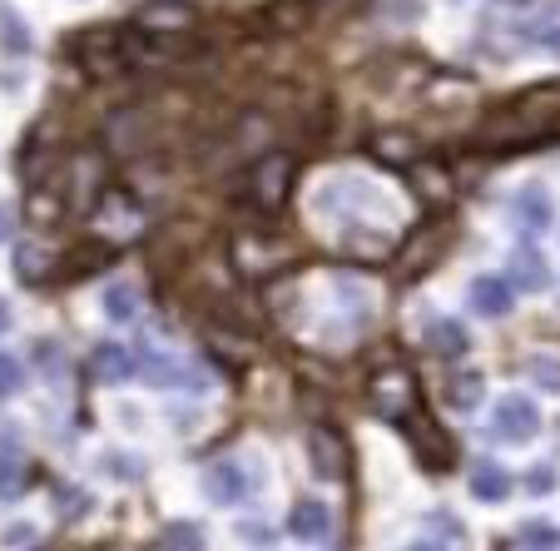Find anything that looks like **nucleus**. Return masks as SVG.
Segmentation results:
<instances>
[{"instance_id": "a878e982", "label": "nucleus", "mask_w": 560, "mask_h": 551, "mask_svg": "<svg viewBox=\"0 0 560 551\" xmlns=\"http://www.w3.org/2000/svg\"><path fill=\"white\" fill-rule=\"evenodd\" d=\"M0 41H5V50H15V55H21L25 45H31V35H25L21 15H15L11 5H0Z\"/></svg>"}, {"instance_id": "9d476101", "label": "nucleus", "mask_w": 560, "mask_h": 551, "mask_svg": "<svg viewBox=\"0 0 560 551\" xmlns=\"http://www.w3.org/2000/svg\"><path fill=\"white\" fill-rule=\"evenodd\" d=\"M288 531H293L303 547H328V541H332V512H328V502H317V497L298 502L293 517H288Z\"/></svg>"}, {"instance_id": "4be33fe9", "label": "nucleus", "mask_w": 560, "mask_h": 551, "mask_svg": "<svg viewBox=\"0 0 560 551\" xmlns=\"http://www.w3.org/2000/svg\"><path fill=\"white\" fill-rule=\"evenodd\" d=\"M526 372H530V382H536V388L560 392V358H556V353H530Z\"/></svg>"}, {"instance_id": "f3484780", "label": "nucleus", "mask_w": 560, "mask_h": 551, "mask_svg": "<svg viewBox=\"0 0 560 551\" xmlns=\"http://www.w3.org/2000/svg\"><path fill=\"white\" fill-rule=\"evenodd\" d=\"M487 398V372L481 368H462L452 372V382H446V403L456 407V413H476V403Z\"/></svg>"}, {"instance_id": "393cba45", "label": "nucleus", "mask_w": 560, "mask_h": 551, "mask_svg": "<svg viewBox=\"0 0 560 551\" xmlns=\"http://www.w3.org/2000/svg\"><path fill=\"white\" fill-rule=\"evenodd\" d=\"M109 264H115V249H109V244H85V249H74V268H70V274L85 278V274L109 268Z\"/></svg>"}, {"instance_id": "f03ea898", "label": "nucleus", "mask_w": 560, "mask_h": 551, "mask_svg": "<svg viewBox=\"0 0 560 551\" xmlns=\"http://www.w3.org/2000/svg\"><path fill=\"white\" fill-rule=\"evenodd\" d=\"M368 403H372V413H382L387 423H397L407 407L422 403V388H417V378L407 368H382L377 378L368 382Z\"/></svg>"}, {"instance_id": "c85d7f7f", "label": "nucleus", "mask_w": 560, "mask_h": 551, "mask_svg": "<svg viewBox=\"0 0 560 551\" xmlns=\"http://www.w3.org/2000/svg\"><path fill=\"white\" fill-rule=\"evenodd\" d=\"M31 219L35 223H55V219H60V194H45V199L35 194V199H31Z\"/></svg>"}, {"instance_id": "a211bd4d", "label": "nucleus", "mask_w": 560, "mask_h": 551, "mask_svg": "<svg viewBox=\"0 0 560 551\" xmlns=\"http://www.w3.org/2000/svg\"><path fill=\"white\" fill-rule=\"evenodd\" d=\"M427 348H432L436 358H462V353L471 348V333L456 319H436L432 329H427Z\"/></svg>"}, {"instance_id": "b1692460", "label": "nucleus", "mask_w": 560, "mask_h": 551, "mask_svg": "<svg viewBox=\"0 0 560 551\" xmlns=\"http://www.w3.org/2000/svg\"><path fill=\"white\" fill-rule=\"evenodd\" d=\"M516 547L556 551V547H560V527H556V521H526V527L516 531Z\"/></svg>"}, {"instance_id": "1a4fd4ad", "label": "nucleus", "mask_w": 560, "mask_h": 551, "mask_svg": "<svg viewBox=\"0 0 560 551\" xmlns=\"http://www.w3.org/2000/svg\"><path fill=\"white\" fill-rule=\"evenodd\" d=\"M511 219H516L526 233L556 229V199H550L546 184H526V190H516V199H511Z\"/></svg>"}, {"instance_id": "72a5a7b5", "label": "nucleus", "mask_w": 560, "mask_h": 551, "mask_svg": "<svg viewBox=\"0 0 560 551\" xmlns=\"http://www.w3.org/2000/svg\"><path fill=\"white\" fill-rule=\"evenodd\" d=\"M11 319H15V313H11V303L0 298V333H11Z\"/></svg>"}, {"instance_id": "aec40b11", "label": "nucleus", "mask_w": 560, "mask_h": 551, "mask_svg": "<svg viewBox=\"0 0 560 551\" xmlns=\"http://www.w3.org/2000/svg\"><path fill=\"white\" fill-rule=\"evenodd\" d=\"M25 482H31V467H25V457L15 452V447H5V452H0V502L25 497Z\"/></svg>"}, {"instance_id": "6ab92c4d", "label": "nucleus", "mask_w": 560, "mask_h": 551, "mask_svg": "<svg viewBox=\"0 0 560 551\" xmlns=\"http://www.w3.org/2000/svg\"><path fill=\"white\" fill-rule=\"evenodd\" d=\"M144 382H154V388H203L199 372H189L179 358H149L144 363Z\"/></svg>"}, {"instance_id": "2f4dec72", "label": "nucleus", "mask_w": 560, "mask_h": 551, "mask_svg": "<svg viewBox=\"0 0 560 551\" xmlns=\"http://www.w3.org/2000/svg\"><path fill=\"white\" fill-rule=\"evenodd\" d=\"M0 541H5V547H35V541H40V531H35V527H25V521H15V527L5 531V537H0Z\"/></svg>"}, {"instance_id": "6e6552de", "label": "nucleus", "mask_w": 560, "mask_h": 551, "mask_svg": "<svg viewBox=\"0 0 560 551\" xmlns=\"http://www.w3.org/2000/svg\"><path fill=\"white\" fill-rule=\"evenodd\" d=\"M233 264L244 268V274H273L283 264V244H278L273 233H238L233 239Z\"/></svg>"}, {"instance_id": "c756f323", "label": "nucleus", "mask_w": 560, "mask_h": 551, "mask_svg": "<svg viewBox=\"0 0 560 551\" xmlns=\"http://www.w3.org/2000/svg\"><path fill=\"white\" fill-rule=\"evenodd\" d=\"M377 154H382V160H412L417 145H412V139H382Z\"/></svg>"}, {"instance_id": "9b49d317", "label": "nucleus", "mask_w": 560, "mask_h": 551, "mask_svg": "<svg viewBox=\"0 0 560 551\" xmlns=\"http://www.w3.org/2000/svg\"><path fill=\"white\" fill-rule=\"evenodd\" d=\"M466 303H471L476 319H506L511 308H516V288L506 284V278H476L471 288H466Z\"/></svg>"}, {"instance_id": "ddd939ff", "label": "nucleus", "mask_w": 560, "mask_h": 551, "mask_svg": "<svg viewBox=\"0 0 560 551\" xmlns=\"http://www.w3.org/2000/svg\"><path fill=\"white\" fill-rule=\"evenodd\" d=\"M203 492H209L213 507H233V502H244L248 497V472L238 462H213L209 472H203Z\"/></svg>"}, {"instance_id": "f8f14e48", "label": "nucleus", "mask_w": 560, "mask_h": 551, "mask_svg": "<svg viewBox=\"0 0 560 551\" xmlns=\"http://www.w3.org/2000/svg\"><path fill=\"white\" fill-rule=\"evenodd\" d=\"M506 284L516 288V294H540V288L550 284L546 254H540V249H530V244H521L516 254L506 259Z\"/></svg>"}, {"instance_id": "4468645a", "label": "nucleus", "mask_w": 560, "mask_h": 551, "mask_svg": "<svg viewBox=\"0 0 560 551\" xmlns=\"http://www.w3.org/2000/svg\"><path fill=\"white\" fill-rule=\"evenodd\" d=\"M90 368H95L100 382H109V388H115V382H129V378H135V372H139V358L125 348V343H100L95 358H90Z\"/></svg>"}, {"instance_id": "f704fd0d", "label": "nucleus", "mask_w": 560, "mask_h": 551, "mask_svg": "<svg viewBox=\"0 0 560 551\" xmlns=\"http://www.w3.org/2000/svg\"><path fill=\"white\" fill-rule=\"evenodd\" d=\"M0 239H11V209H0Z\"/></svg>"}, {"instance_id": "dca6fc26", "label": "nucleus", "mask_w": 560, "mask_h": 551, "mask_svg": "<svg viewBox=\"0 0 560 551\" xmlns=\"http://www.w3.org/2000/svg\"><path fill=\"white\" fill-rule=\"evenodd\" d=\"M55 274H60V254H50V249H40V244L15 249V278H21V284H50Z\"/></svg>"}, {"instance_id": "2eb2a0df", "label": "nucleus", "mask_w": 560, "mask_h": 551, "mask_svg": "<svg viewBox=\"0 0 560 551\" xmlns=\"http://www.w3.org/2000/svg\"><path fill=\"white\" fill-rule=\"evenodd\" d=\"M471 492H476V502L497 507V502L511 497V472L497 462V457H481V462L471 467Z\"/></svg>"}, {"instance_id": "7c9ffc66", "label": "nucleus", "mask_w": 560, "mask_h": 551, "mask_svg": "<svg viewBox=\"0 0 560 551\" xmlns=\"http://www.w3.org/2000/svg\"><path fill=\"white\" fill-rule=\"evenodd\" d=\"M526 487L536 492V497H546V492L556 487V467H536V472H526Z\"/></svg>"}, {"instance_id": "f257e3e1", "label": "nucleus", "mask_w": 560, "mask_h": 551, "mask_svg": "<svg viewBox=\"0 0 560 551\" xmlns=\"http://www.w3.org/2000/svg\"><path fill=\"white\" fill-rule=\"evenodd\" d=\"M397 427H402L407 447H412V457L427 467V472H452V467H456V443L442 433V427H436V417L422 413V403L407 407V413L397 417Z\"/></svg>"}, {"instance_id": "0eeeda50", "label": "nucleus", "mask_w": 560, "mask_h": 551, "mask_svg": "<svg viewBox=\"0 0 560 551\" xmlns=\"http://www.w3.org/2000/svg\"><path fill=\"white\" fill-rule=\"evenodd\" d=\"M135 25L149 35H189L199 25V11L189 0H154V5H139Z\"/></svg>"}, {"instance_id": "cd10ccee", "label": "nucleus", "mask_w": 560, "mask_h": 551, "mask_svg": "<svg viewBox=\"0 0 560 551\" xmlns=\"http://www.w3.org/2000/svg\"><path fill=\"white\" fill-rule=\"evenodd\" d=\"M25 388V372H21V363L11 358V353H0V403L5 398H15V392Z\"/></svg>"}, {"instance_id": "39448f33", "label": "nucleus", "mask_w": 560, "mask_h": 551, "mask_svg": "<svg viewBox=\"0 0 560 551\" xmlns=\"http://www.w3.org/2000/svg\"><path fill=\"white\" fill-rule=\"evenodd\" d=\"M307 467H313L317 482H348V437L338 427L317 423L307 433Z\"/></svg>"}, {"instance_id": "412c9836", "label": "nucleus", "mask_w": 560, "mask_h": 551, "mask_svg": "<svg viewBox=\"0 0 560 551\" xmlns=\"http://www.w3.org/2000/svg\"><path fill=\"white\" fill-rule=\"evenodd\" d=\"M105 313L115 323H129L139 313V288L135 284H109V294H105Z\"/></svg>"}, {"instance_id": "bb28decb", "label": "nucleus", "mask_w": 560, "mask_h": 551, "mask_svg": "<svg viewBox=\"0 0 560 551\" xmlns=\"http://www.w3.org/2000/svg\"><path fill=\"white\" fill-rule=\"evenodd\" d=\"M412 184L427 194V199H442V204L452 199V180H446L442 170H417V174H412Z\"/></svg>"}, {"instance_id": "7ed1b4c3", "label": "nucleus", "mask_w": 560, "mask_h": 551, "mask_svg": "<svg viewBox=\"0 0 560 551\" xmlns=\"http://www.w3.org/2000/svg\"><path fill=\"white\" fill-rule=\"evenodd\" d=\"M288 190H293V154H264L248 170V199H254V209H264V214L283 209Z\"/></svg>"}, {"instance_id": "20e7f679", "label": "nucleus", "mask_w": 560, "mask_h": 551, "mask_svg": "<svg viewBox=\"0 0 560 551\" xmlns=\"http://www.w3.org/2000/svg\"><path fill=\"white\" fill-rule=\"evenodd\" d=\"M70 45L90 80H109V74L125 70V35L119 31H85V35H74Z\"/></svg>"}, {"instance_id": "423d86ee", "label": "nucleus", "mask_w": 560, "mask_h": 551, "mask_svg": "<svg viewBox=\"0 0 560 551\" xmlns=\"http://www.w3.org/2000/svg\"><path fill=\"white\" fill-rule=\"evenodd\" d=\"M491 427H497L501 443H536L540 433V407L530 403V398H501L497 413H491Z\"/></svg>"}, {"instance_id": "5701e85b", "label": "nucleus", "mask_w": 560, "mask_h": 551, "mask_svg": "<svg viewBox=\"0 0 560 551\" xmlns=\"http://www.w3.org/2000/svg\"><path fill=\"white\" fill-rule=\"evenodd\" d=\"M159 547L199 551V547H203V527H194V521H170V527L159 531Z\"/></svg>"}, {"instance_id": "473e14b6", "label": "nucleus", "mask_w": 560, "mask_h": 551, "mask_svg": "<svg viewBox=\"0 0 560 551\" xmlns=\"http://www.w3.org/2000/svg\"><path fill=\"white\" fill-rule=\"evenodd\" d=\"M244 541H254V547H268L273 537H268V527H244Z\"/></svg>"}]
</instances>
